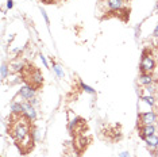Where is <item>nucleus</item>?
<instances>
[{"instance_id": "nucleus-1", "label": "nucleus", "mask_w": 158, "mask_h": 157, "mask_svg": "<svg viewBox=\"0 0 158 157\" xmlns=\"http://www.w3.org/2000/svg\"><path fill=\"white\" fill-rule=\"evenodd\" d=\"M8 134L15 141L16 146L23 155H27L34 148V134L35 131L31 126V121L22 114V115L11 117V122L8 126Z\"/></svg>"}, {"instance_id": "nucleus-2", "label": "nucleus", "mask_w": 158, "mask_h": 157, "mask_svg": "<svg viewBox=\"0 0 158 157\" xmlns=\"http://www.w3.org/2000/svg\"><path fill=\"white\" fill-rule=\"evenodd\" d=\"M22 76H23V80L26 81V84L33 88V90H38L44 84V76L39 72V69H37L35 66L27 65L26 68H23Z\"/></svg>"}, {"instance_id": "nucleus-3", "label": "nucleus", "mask_w": 158, "mask_h": 157, "mask_svg": "<svg viewBox=\"0 0 158 157\" xmlns=\"http://www.w3.org/2000/svg\"><path fill=\"white\" fill-rule=\"evenodd\" d=\"M156 68V61L152 57V54H147V50L143 52L142 61H141V72L142 73H152Z\"/></svg>"}, {"instance_id": "nucleus-4", "label": "nucleus", "mask_w": 158, "mask_h": 157, "mask_svg": "<svg viewBox=\"0 0 158 157\" xmlns=\"http://www.w3.org/2000/svg\"><path fill=\"white\" fill-rule=\"evenodd\" d=\"M156 119H157V117H156V114H154L153 111L139 114V121H141L142 126L143 125H153L154 122H156Z\"/></svg>"}, {"instance_id": "nucleus-5", "label": "nucleus", "mask_w": 158, "mask_h": 157, "mask_svg": "<svg viewBox=\"0 0 158 157\" xmlns=\"http://www.w3.org/2000/svg\"><path fill=\"white\" fill-rule=\"evenodd\" d=\"M34 94H35V90H33V88L28 87V85H23L19 91L20 98L26 99V100H28V102H30L31 99H34Z\"/></svg>"}, {"instance_id": "nucleus-6", "label": "nucleus", "mask_w": 158, "mask_h": 157, "mask_svg": "<svg viewBox=\"0 0 158 157\" xmlns=\"http://www.w3.org/2000/svg\"><path fill=\"white\" fill-rule=\"evenodd\" d=\"M139 133H141L143 140H145L146 137H149V135H153L154 133H156V127H154L153 125H143V126L139 127Z\"/></svg>"}, {"instance_id": "nucleus-7", "label": "nucleus", "mask_w": 158, "mask_h": 157, "mask_svg": "<svg viewBox=\"0 0 158 157\" xmlns=\"http://www.w3.org/2000/svg\"><path fill=\"white\" fill-rule=\"evenodd\" d=\"M23 108H24V115H26L30 121H35V118H37V112H35L34 107L31 106V103H26V104H23Z\"/></svg>"}, {"instance_id": "nucleus-8", "label": "nucleus", "mask_w": 158, "mask_h": 157, "mask_svg": "<svg viewBox=\"0 0 158 157\" xmlns=\"http://www.w3.org/2000/svg\"><path fill=\"white\" fill-rule=\"evenodd\" d=\"M107 7L111 11H118L123 8V0H107Z\"/></svg>"}, {"instance_id": "nucleus-9", "label": "nucleus", "mask_w": 158, "mask_h": 157, "mask_svg": "<svg viewBox=\"0 0 158 157\" xmlns=\"http://www.w3.org/2000/svg\"><path fill=\"white\" fill-rule=\"evenodd\" d=\"M139 84H142V85H150V84H153V76H152V73H142L141 76H139Z\"/></svg>"}, {"instance_id": "nucleus-10", "label": "nucleus", "mask_w": 158, "mask_h": 157, "mask_svg": "<svg viewBox=\"0 0 158 157\" xmlns=\"http://www.w3.org/2000/svg\"><path fill=\"white\" fill-rule=\"evenodd\" d=\"M147 146H150V148H158V137L156 134L153 135H149V137L145 138Z\"/></svg>"}, {"instance_id": "nucleus-11", "label": "nucleus", "mask_w": 158, "mask_h": 157, "mask_svg": "<svg viewBox=\"0 0 158 157\" xmlns=\"http://www.w3.org/2000/svg\"><path fill=\"white\" fill-rule=\"evenodd\" d=\"M11 111H12V114H15V115H22V114L24 112L23 104H22V103H12Z\"/></svg>"}, {"instance_id": "nucleus-12", "label": "nucleus", "mask_w": 158, "mask_h": 157, "mask_svg": "<svg viewBox=\"0 0 158 157\" xmlns=\"http://www.w3.org/2000/svg\"><path fill=\"white\" fill-rule=\"evenodd\" d=\"M142 100H145L147 104H150V106H154V100H156V99H154V96H152V95H147V96H142Z\"/></svg>"}, {"instance_id": "nucleus-13", "label": "nucleus", "mask_w": 158, "mask_h": 157, "mask_svg": "<svg viewBox=\"0 0 158 157\" xmlns=\"http://www.w3.org/2000/svg\"><path fill=\"white\" fill-rule=\"evenodd\" d=\"M7 73H8V68H7L6 64H3V65H2V77L6 78L7 77Z\"/></svg>"}, {"instance_id": "nucleus-14", "label": "nucleus", "mask_w": 158, "mask_h": 157, "mask_svg": "<svg viewBox=\"0 0 158 157\" xmlns=\"http://www.w3.org/2000/svg\"><path fill=\"white\" fill-rule=\"evenodd\" d=\"M54 70H56V73L58 74L60 77H64V72H62V70H61V68H60L58 65H54Z\"/></svg>"}, {"instance_id": "nucleus-15", "label": "nucleus", "mask_w": 158, "mask_h": 157, "mask_svg": "<svg viewBox=\"0 0 158 157\" xmlns=\"http://www.w3.org/2000/svg\"><path fill=\"white\" fill-rule=\"evenodd\" d=\"M81 87L84 88V90L87 91V92H89V94H93V90H92V88H91V87H88V85H85L84 83H81Z\"/></svg>"}, {"instance_id": "nucleus-16", "label": "nucleus", "mask_w": 158, "mask_h": 157, "mask_svg": "<svg viewBox=\"0 0 158 157\" xmlns=\"http://www.w3.org/2000/svg\"><path fill=\"white\" fill-rule=\"evenodd\" d=\"M147 91H149V92H150V94H154V91H156V88H154V87H153V85H152V84H150V85H147Z\"/></svg>"}, {"instance_id": "nucleus-17", "label": "nucleus", "mask_w": 158, "mask_h": 157, "mask_svg": "<svg viewBox=\"0 0 158 157\" xmlns=\"http://www.w3.org/2000/svg\"><path fill=\"white\" fill-rule=\"evenodd\" d=\"M119 157H130V153H128V152H123Z\"/></svg>"}, {"instance_id": "nucleus-18", "label": "nucleus", "mask_w": 158, "mask_h": 157, "mask_svg": "<svg viewBox=\"0 0 158 157\" xmlns=\"http://www.w3.org/2000/svg\"><path fill=\"white\" fill-rule=\"evenodd\" d=\"M154 37H158V24H157V27L154 28V33H153Z\"/></svg>"}, {"instance_id": "nucleus-19", "label": "nucleus", "mask_w": 158, "mask_h": 157, "mask_svg": "<svg viewBox=\"0 0 158 157\" xmlns=\"http://www.w3.org/2000/svg\"><path fill=\"white\" fill-rule=\"evenodd\" d=\"M7 7H8V8H12V0H8V3H7Z\"/></svg>"}, {"instance_id": "nucleus-20", "label": "nucleus", "mask_w": 158, "mask_h": 157, "mask_svg": "<svg viewBox=\"0 0 158 157\" xmlns=\"http://www.w3.org/2000/svg\"><path fill=\"white\" fill-rule=\"evenodd\" d=\"M41 60H42V61H44L45 66H48V62H46V60H45V57H44V56H41Z\"/></svg>"}, {"instance_id": "nucleus-21", "label": "nucleus", "mask_w": 158, "mask_h": 157, "mask_svg": "<svg viewBox=\"0 0 158 157\" xmlns=\"http://www.w3.org/2000/svg\"><path fill=\"white\" fill-rule=\"evenodd\" d=\"M153 156H154V157H158V148H157V149H156V151H154V152H153Z\"/></svg>"}, {"instance_id": "nucleus-22", "label": "nucleus", "mask_w": 158, "mask_h": 157, "mask_svg": "<svg viewBox=\"0 0 158 157\" xmlns=\"http://www.w3.org/2000/svg\"><path fill=\"white\" fill-rule=\"evenodd\" d=\"M126 2H130V0H126Z\"/></svg>"}, {"instance_id": "nucleus-23", "label": "nucleus", "mask_w": 158, "mask_h": 157, "mask_svg": "<svg viewBox=\"0 0 158 157\" xmlns=\"http://www.w3.org/2000/svg\"><path fill=\"white\" fill-rule=\"evenodd\" d=\"M157 46H158V44H157Z\"/></svg>"}]
</instances>
